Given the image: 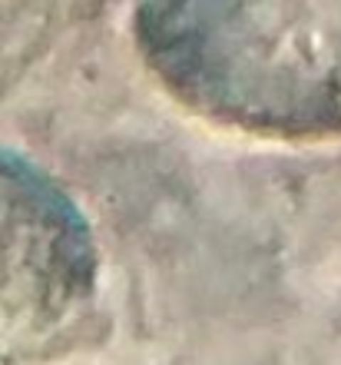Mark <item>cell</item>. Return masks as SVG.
Instances as JSON below:
<instances>
[{"label":"cell","instance_id":"1","mask_svg":"<svg viewBox=\"0 0 341 365\" xmlns=\"http://www.w3.org/2000/svg\"><path fill=\"white\" fill-rule=\"evenodd\" d=\"M133 43L206 123L272 143L341 140V0H136Z\"/></svg>","mask_w":341,"mask_h":365},{"label":"cell","instance_id":"2","mask_svg":"<svg viewBox=\"0 0 341 365\" xmlns=\"http://www.w3.org/2000/svg\"><path fill=\"white\" fill-rule=\"evenodd\" d=\"M103 296V256L80 202L0 146V365H47L83 342Z\"/></svg>","mask_w":341,"mask_h":365}]
</instances>
